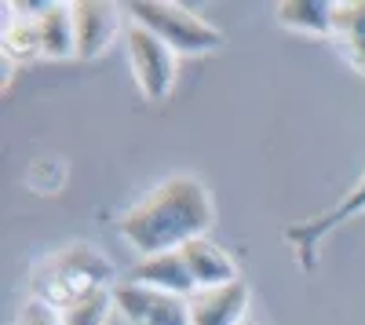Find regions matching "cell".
<instances>
[{
    "label": "cell",
    "mask_w": 365,
    "mask_h": 325,
    "mask_svg": "<svg viewBox=\"0 0 365 325\" xmlns=\"http://www.w3.org/2000/svg\"><path fill=\"white\" fill-rule=\"evenodd\" d=\"M73 33H77V58H99L120 26H128L125 8L106 0H73Z\"/></svg>",
    "instance_id": "obj_7"
},
{
    "label": "cell",
    "mask_w": 365,
    "mask_h": 325,
    "mask_svg": "<svg viewBox=\"0 0 365 325\" xmlns=\"http://www.w3.org/2000/svg\"><path fill=\"white\" fill-rule=\"evenodd\" d=\"M113 304L128 325H190V304L172 292H158L135 282L113 285Z\"/></svg>",
    "instance_id": "obj_6"
},
{
    "label": "cell",
    "mask_w": 365,
    "mask_h": 325,
    "mask_svg": "<svg viewBox=\"0 0 365 325\" xmlns=\"http://www.w3.org/2000/svg\"><path fill=\"white\" fill-rule=\"evenodd\" d=\"M37 26H41V55L44 58H70V55H77L73 8L70 4H48L41 11Z\"/></svg>",
    "instance_id": "obj_14"
},
{
    "label": "cell",
    "mask_w": 365,
    "mask_h": 325,
    "mask_svg": "<svg viewBox=\"0 0 365 325\" xmlns=\"http://www.w3.org/2000/svg\"><path fill=\"white\" fill-rule=\"evenodd\" d=\"M252 300V289L245 278H237L220 289H197L190 304V325H241Z\"/></svg>",
    "instance_id": "obj_8"
},
{
    "label": "cell",
    "mask_w": 365,
    "mask_h": 325,
    "mask_svg": "<svg viewBox=\"0 0 365 325\" xmlns=\"http://www.w3.org/2000/svg\"><path fill=\"white\" fill-rule=\"evenodd\" d=\"M125 15L128 22L161 37L175 55H212L227 44L223 29L205 22L190 8L172 4V0H132V4H125Z\"/></svg>",
    "instance_id": "obj_3"
},
{
    "label": "cell",
    "mask_w": 365,
    "mask_h": 325,
    "mask_svg": "<svg viewBox=\"0 0 365 325\" xmlns=\"http://www.w3.org/2000/svg\"><path fill=\"white\" fill-rule=\"evenodd\" d=\"M361 212H365V172H361V180H358L336 205H332L329 212L285 227V242H289L292 252L299 256V267H303V271H314V252H318V245L329 238L332 230H340L347 220H354V216H361Z\"/></svg>",
    "instance_id": "obj_5"
},
{
    "label": "cell",
    "mask_w": 365,
    "mask_h": 325,
    "mask_svg": "<svg viewBox=\"0 0 365 325\" xmlns=\"http://www.w3.org/2000/svg\"><path fill=\"white\" fill-rule=\"evenodd\" d=\"M117 311L113 304V285L110 289H96L88 292V296H81L77 304H70L63 314V325H106V318Z\"/></svg>",
    "instance_id": "obj_15"
},
{
    "label": "cell",
    "mask_w": 365,
    "mask_h": 325,
    "mask_svg": "<svg viewBox=\"0 0 365 325\" xmlns=\"http://www.w3.org/2000/svg\"><path fill=\"white\" fill-rule=\"evenodd\" d=\"M15 325H63V314L48 304H41V300H26Z\"/></svg>",
    "instance_id": "obj_16"
},
{
    "label": "cell",
    "mask_w": 365,
    "mask_h": 325,
    "mask_svg": "<svg viewBox=\"0 0 365 325\" xmlns=\"http://www.w3.org/2000/svg\"><path fill=\"white\" fill-rule=\"evenodd\" d=\"M332 41L340 44V51L358 70H365V0H336Z\"/></svg>",
    "instance_id": "obj_13"
},
{
    "label": "cell",
    "mask_w": 365,
    "mask_h": 325,
    "mask_svg": "<svg viewBox=\"0 0 365 325\" xmlns=\"http://www.w3.org/2000/svg\"><path fill=\"white\" fill-rule=\"evenodd\" d=\"M128 282L158 289V292H172V296H182V300H190L197 292V282L187 267V259H182V252H161V256L139 259L128 274Z\"/></svg>",
    "instance_id": "obj_9"
},
{
    "label": "cell",
    "mask_w": 365,
    "mask_h": 325,
    "mask_svg": "<svg viewBox=\"0 0 365 325\" xmlns=\"http://www.w3.org/2000/svg\"><path fill=\"white\" fill-rule=\"evenodd\" d=\"M216 209L197 175H168V180L143 197L139 205L125 216H117V230L143 259L146 256H161V252H179L182 245H190L205 238Z\"/></svg>",
    "instance_id": "obj_1"
},
{
    "label": "cell",
    "mask_w": 365,
    "mask_h": 325,
    "mask_svg": "<svg viewBox=\"0 0 365 325\" xmlns=\"http://www.w3.org/2000/svg\"><path fill=\"white\" fill-rule=\"evenodd\" d=\"M125 44H128V66H132L139 92L150 103L168 99L175 88V73H179V55L161 37H154L150 29H143L135 22L125 26Z\"/></svg>",
    "instance_id": "obj_4"
},
{
    "label": "cell",
    "mask_w": 365,
    "mask_h": 325,
    "mask_svg": "<svg viewBox=\"0 0 365 325\" xmlns=\"http://www.w3.org/2000/svg\"><path fill=\"white\" fill-rule=\"evenodd\" d=\"M332 0H282L274 15L292 33H311V37H332Z\"/></svg>",
    "instance_id": "obj_12"
},
{
    "label": "cell",
    "mask_w": 365,
    "mask_h": 325,
    "mask_svg": "<svg viewBox=\"0 0 365 325\" xmlns=\"http://www.w3.org/2000/svg\"><path fill=\"white\" fill-rule=\"evenodd\" d=\"M48 4H4V29H0V51L11 63H29L41 55V11Z\"/></svg>",
    "instance_id": "obj_10"
},
{
    "label": "cell",
    "mask_w": 365,
    "mask_h": 325,
    "mask_svg": "<svg viewBox=\"0 0 365 325\" xmlns=\"http://www.w3.org/2000/svg\"><path fill=\"white\" fill-rule=\"evenodd\" d=\"M179 252H182V259H187V267H190L197 289H220V285H230V282L241 278L237 263L216 242H208V238H197L190 245H182Z\"/></svg>",
    "instance_id": "obj_11"
},
{
    "label": "cell",
    "mask_w": 365,
    "mask_h": 325,
    "mask_svg": "<svg viewBox=\"0 0 365 325\" xmlns=\"http://www.w3.org/2000/svg\"><path fill=\"white\" fill-rule=\"evenodd\" d=\"M113 285V263L91 245H66L41 259L29 274V300H41L55 311H66L81 296Z\"/></svg>",
    "instance_id": "obj_2"
}]
</instances>
